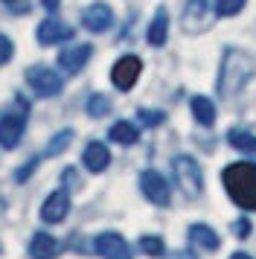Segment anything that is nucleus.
Returning a JSON list of instances; mask_svg holds the SVG:
<instances>
[{"mask_svg":"<svg viewBox=\"0 0 256 259\" xmlns=\"http://www.w3.org/2000/svg\"><path fill=\"white\" fill-rule=\"evenodd\" d=\"M256 76V56H250L247 50L227 47L221 56V70H219V96L233 99L236 94H242L247 82Z\"/></svg>","mask_w":256,"mask_h":259,"instance_id":"1","label":"nucleus"},{"mask_svg":"<svg viewBox=\"0 0 256 259\" xmlns=\"http://www.w3.org/2000/svg\"><path fill=\"white\" fill-rule=\"evenodd\" d=\"M224 189L242 210H256V163H230L221 172Z\"/></svg>","mask_w":256,"mask_h":259,"instance_id":"2","label":"nucleus"},{"mask_svg":"<svg viewBox=\"0 0 256 259\" xmlns=\"http://www.w3.org/2000/svg\"><path fill=\"white\" fill-rule=\"evenodd\" d=\"M26 114H29V105L26 99H15V105L9 111L0 114V146L3 149H15L23 137V128H26Z\"/></svg>","mask_w":256,"mask_h":259,"instance_id":"3","label":"nucleus"},{"mask_svg":"<svg viewBox=\"0 0 256 259\" xmlns=\"http://www.w3.org/2000/svg\"><path fill=\"white\" fill-rule=\"evenodd\" d=\"M172 169H175V181L178 187L184 189L189 198H198L201 189H204V175H201V166H198L195 157L189 154H178L172 160Z\"/></svg>","mask_w":256,"mask_h":259,"instance_id":"4","label":"nucleus"},{"mask_svg":"<svg viewBox=\"0 0 256 259\" xmlns=\"http://www.w3.org/2000/svg\"><path fill=\"white\" fill-rule=\"evenodd\" d=\"M212 0H186L184 6V15H181V24H184V32L186 35H198L209 29L212 24Z\"/></svg>","mask_w":256,"mask_h":259,"instance_id":"5","label":"nucleus"},{"mask_svg":"<svg viewBox=\"0 0 256 259\" xmlns=\"http://www.w3.org/2000/svg\"><path fill=\"white\" fill-rule=\"evenodd\" d=\"M26 82H29V88H32L38 96H58L61 88H64V82H61V76H58L56 70L38 67V64L26 70Z\"/></svg>","mask_w":256,"mask_h":259,"instance_id":"6","label":"nucleus"},{"mask_svg":"<svg viewBox=\"0 0 256 259\" xmlns=\"http://www.w3.org/2000/svg\"><path fill=\"white\" fill-rule=\"evenodd\" d=\"M140 189H143V195L151 201V204H157V207H166L169 201H172V189L166 184V178L160 172H154V169H146L143 175H140Z\"/></svg>","mask_w":256,"mask_h":259,"instance_id":"7","label":"nucleus"},{"mask_svg":"<svg viewBox=\"0 0 256 259\" xmlns=\"http://www.w3.org/2000/svg\"><path fill=\"white\" fill-rule=\"evenodd\" d=\"M140 70H143V61L137 56H122V59L114 64L111 70V82L119 88V91H131L134 82L140 79Z\"/></svg>","mask_w":256,"mask_h":259,"instance_id":"8","label":"nucleus"},{"mask_svg":"<svg viewBox=\"0 0 256 259\" xmlns=\"http://www.w3.org/2000/svg\"><path fill=\"white\" fill-rule=\"evenodd\" d=\"M93 250L102 259H131V247L119 233H99L93 242Z\"/></svg>","mask_w":256,"mask_h":259,"instance_id":"9","label":"nucleus"},{"mask_svg":"<svg viewBox=\"0 0 256 259\" xmlns=\"http://www.w3.org/2000/svg\"><path fill=\"white\" fill-rule=\"evenodd\" d=\"M93 56V47L91 44H73V47H64L61 53H58V67L64 73H70V76H76V73L91 61Z\"/></svg>","mask_w":256,"mask_h":259,"instance_id":"10","label":"nucleus"},{"mask_svg":"<svg viewBox=\"0 0 256 259\" xmlns=\"http://www.w3.org/2000/svg\"><path fill=\"white\" fill-rule=\"evenodd\" d=\"M70 212V195L64 192V189H56V192H50V198L41 204V219H44L47 224H58L64 222Z\"/></svg>","mask_w":256,"mask_h":259,"instance_id":"11","label":"nucleus"},{"mask_svg":"<svg viewBox=\"0 0 256 259\" xmlns=\"http://www.w3.org/2000/svg\"><path fill=\"white\" fill-rule=\"evenodd\" d=\"M81 24H84V29H91V32H105V29H111V24H114V12L105 3H91L81 12Z\"/></svg>","mask_w":256,"mask_h":259,"instance_id":"12","label":"nucleus"},{"mask_svg":"<svg viewBox=\"0 0 256 259\" xmlns=\"http://www.w3.org/2000/svg\"><path fill=\"white\" fill-rule=\"evenodd\" d=\"M81 163L88 166V172H105L108 163H111V152H108V146L99 140H93L84 146V154H81Z\"/></svg>","mask_w":256,"mask_h":259,"instance_id":"13","label":"nucleus"},{"mask_svg":"<svg viewBox=\"0 0 256 259\" xmlns=\"http://www.w3.org/2000/svg\"><path fill=\"white\" fill-rule=\"evenodd\" d=\"M61 253V242L50 233H35L29 242V256L32 259H56Z\"/></svg>","mask_w":256,"mask_h":259,"instance_id":"14","label":"nucleus"},{"mask_svg":"<svg viewBox=\"0 0 256 259\" xmlns=\"http://www.w3.org/2000/svg\"><path fill=\"white\" fill-rule=\"evenodd\" d=\"M35 38H38L44 47H50V44H61V41L73 38V29H70L67 24H61V21H44V24L38 26Z\"/></svg>","mask_w":256,"mask_h":259,"instance_id":"15","label":"nucleus"},{"mask_svg":"<svg viewBox=\"0 0 256 259\" xmlns=\"http://www.w3.org/2000/svg\"><path fill=\"white\" fill-rule=\"evenodd\" d=\"M186 236H189L192 245H198L201 250H209V253H216V250L221 247L219 233H216L212 227H207V224H192V227L186 230Z\"/></svg>","mask_w":256,"mask_h":259,"instance_id":"16","label":"nucleus"},{"mask_svg":"<svg viewBox=\"0 0 256 259\" xmlns=\"http://www.w3.org/2000/svg\"><path fill=\"white\" fill-rule=\"evenodd\" d=\"M189 108H192V117L198 119V125L209 128L216 122V105H212V99H207V96H192L189 99Z\"/></svg>","mask_w":256,"mask_h":259,"instance_id":"17","label":"nucleus"},{"mask_svg":"<svg viewBox=\"0 0 256 259\" xmlns=\"http://www.w3.org/2000/svg\"><path fill=\"white\" fill-rule=\"evenodd\" d=\"M146 38H149L151 47H163V44H166V38H169V15H166V9H157Z\"/></svg>","mask_w":256,"mask_h":259,"instance_id":"18","label":"nucleus"},{"mask_svg":"<svg viewBox=\"0 0 256 259\" xmlns=\"http://www.w3.org/2000/svg\"><path fill=\"white\" fill-rule=\"evenodd\" d=\"M108 137H111L114 143H119V146H134V143L140 140V131H137V125H131V122H125V119H119V122L111 125Z\"/></svg>","mask_w":256,"mask_h":259,"instance_id":"19","label":"nucleus"},{"mask_svg":"<svg viewBox=\"0 0 256 259\" xmlns=\"http://www.w3.org/2000/svg\"><path fill=\"white\" fill-rule=\"evenodd\" d=\"M227 143L244 154H256V134H250L244 128H230L227 131Z\"/></svg>","mask_w":256,"mask_h":259,"instance_id":"20","label":"nucleus"},{"mask_svg":"<svg viewBox=\"0 0 256 259\" xmlns=\"http://www.w3.org/2000/svg\"><path fill=\"white\" fill-rule=\"evenodd\" d=\"M88 117H108V114H111V99H108V96L105 94H91L88 96Z\"/></svg>","mask_w":256,"mask_h":259,"instance_id":"21","label":"nucleus"},{"mask_svg":"<svg viewBox=\"0 0 256 259\" xmlns=\"http://www.w3.org/2000/svg\"><path fill=\"white\" fill-rule=\"evenodd\" d=\"M70 143H73V131L64 128V131H58L53 140L47 143V149H44V157H56V154H61L64 149H67Z\"/></svg>","mask_w":256,"mask_h":259,"instance_id":"22","label":"nucleus"},{"mask_svg":"<svg viewBox=\"0 0 256 259\" xmlns=\"http://www.w3.org/2000/svg\"><path fill=\"white\" fill-rule=\"evenodd\" d=\"M244 3L247 0H216L212 6H216V15L219 18H233V15H239L244 9Z\"/></svg>","mask_w":256,"mask_h":259,"instance_id":"23","label":"nucleus"},{"mask_svg":"<svg viewBox=\"0 0 256 259\" xmlns=\"http://www.w3.org/2000/svg\"><path fill=\"white\" fill-rule=\"evenodd\" d=\"M140 250H143L146 256H163L166 245H163L160 236H143V239H140Z\"/></svg>","mask_w":256,"mask_h":259,"instance_id":"24","label":"nucleus"},{"mask_svg":"<svg viewBox=\"0 0 256 259\" xmlns=\"http://www.w3.org/2000/svg\"><path fill=\"white\" fill-rule=\"evenodd\" d=\"M140 122H143V125H149V128H154V125H160L163 119H166V114H163V111H149V108H140Z\"/></svg>","mask_w":256,"mask_h":259,"instance_id":"25","label":"nucleus"},{"mask_svg":"<svg viewBox=\"0 0 256 259\" xmlns=\"http://www.w3.org/2000/svg\"><path fill=\"white\" fill-rule=\"evenodd\" d=\"M12 59V41L6 35H0V64H6Z\"/></svg>","mask_w":256,"mask_h":259,"instance_id":"26","label":"nucleus"},{"mask_svg":"<svg viewBox=\"0 0 256 259\" xmlns=\"http://www.w3.org/2000/svg\"><path fill=\"white\" fill-rule=\"evenodd\" d=\"M35 166H38V157H32V160H26V166L15 172V181H26V178L32 175V169H35Z\"/></svg>","mask_w":256,"mask_h":259,"instance_id":"27","label":"nucleus"},{"mask_svg":"<svg viewBox=\"0 0 256 259\" xmlns=\"http://www.w3.org/2000/svg\"><path fill=\"white\" fill-rule=\"evenodd\" d=\"M3 6L12 12H29V3L26 0H3Z\"/></svg>","mask_w":256,"mask_h":259,"instance_id":"28","label":"nucleus"},{"mask_svg":"<svg viewBox=\"0 0 256 259\" xmlns=\"http://www.w3.org/2000/svg\"><path fill=\"white\" fill-rule=\"evenodd\" d=\"M233 233H236V236H242V239H244V236L250 233V222H247V219H242L239 224H233Z\"/></svg>","mask_w":256,"mask_h":259,"instance_id":"29","label":"nucleus"},{"mask_svg":"<svg viewBox=\"0 0 256 259\" xmlns=\"http://www.w3.org/2000/svg\"><path fill=\"white\" fill-rule=\"evenodd\" d=\"M166 259H198L192 250H175V253H169Z\"/></svg>","mask_w":256,"mask_h":259,"instance_id":"30","label":"nucleus"},{"mask_svg":"<svg viewBox=\"0 0 256 259\" xmlns=\"http://www.w3.org/2000/svg\"><path fill=\"white\" fill-rule=\"evenodd\" d=\"M41 3H44V6L50 9V12H56V9H58V3H61V0H41Z\"/></svg>","mask_w":256,"mask_h":259,"instance_id":"31","label":"nucleus"},{"mask_svg":"<svg viewBox=\"0 0 256 259\" xmlns=\"http://www.w3.org/2000/svg\"><path fill=\"white\" fill-rule=\"evenodd\" d=\"M230 259H253V256H247V253H233Z\"/></svg>","mask_w":256,"mask_h":259,"instance_id":"32","label":"nucleus"}]
</instances>
